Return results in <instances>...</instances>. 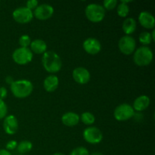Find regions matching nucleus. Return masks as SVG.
I'll return each instance as SVG.
<instances>
[{
    "instance_id": "nucleus-4",
    "label": "nucleus",
    "mask_w": 155,
    "mask_h": 155,
    "mask_svg": "<svg viewBox=\"0 0 155 155\" xmlns=\"http://www.w3.org/2000/svg\"><path fill=\"white\" fill-rule=\"evenodd\" d=\"M105 9L102 5L96 3H91L86 6L85 14L89 21L98 23L102 21L105 17Z\"/></svg>"
},
{
    "instance_id": "nucleus-15",
    "label": "nucleus",
    "mask_w": 155,
    "mask_h": 155,
    "mask_svg": "<svg viewBox=\"0 0 155 155\" xmlns=\"http://www.w3.org/2000/svg\"><path fill=\"white\" fill-rule=\"evenodd\" d=\"M150 98L147 95H142L136 98V100L133 102V105L132 106L133 110L136 111H143L146 110L150 105Z\"/></svg>"
},
{
    "instance_id": "nucleus-22",
    "label": "nucleus",
    "mask_w": 155,
    "mask_h": 155,
    "mask_svg": "<svg viewBox=\"0 0 155 155\" xmlns=\"http://www.w3.org/2000/svg\"><path fill=\"white\" fill-rule=\"evenodd\" d=\"M80 120L86 125H92L95 123V117L90 112H84L80 115Z\"/></svg>"
},
{
    "instance_id": "nucleus-23",
    "label": "nucleus",
    "mask_w": 155,
    "mask_h": 155,
    "mask_svg": "<svg viewBox=\"0 0 155 155\" xmlns=\"http://www.w3.org/2000/svg\"><path fill=\"white\" fill-rule=\"evenodd\" d=\"M139 42L142 44V45H149L151 43V41H152V38H151V33L148 31H144L142 32L139 35Z\"/></svg>"
},
{
    "instance_id": "nucleus-2",
    "label": "nucleus",
    "mask_w": 155,
    "mask_h": 155,
    "mask_svg": "<svg viewBox=\"0 0 155 155\" xmlns=\"http://www.w3.org/2000/svg\"><path fill=\"white\" fill-rule=\"evenodd\" d=\"M10 86L12 94L18 98H27L33 90V83L27 80H15Z\"/></svg>"
},
{
    "instance_id": "nucleus-8",
    "label": "nucleus",
    "mask_w": 155,
    "mask_h": 155,
    "mask_svg": "<svg viewBox=\"0 0 155 155\" xmlns=\"http://www.w3.org/2000/svg\"><path fill=\"white\" fill-rule=\"evenodd\" d=\"M83 136L86 142L93 145L101 142L103 139V134L101 130L95 127H87L85 129Z\"/></svg>"
},
{
    "instance_id": "nucleus-17",
    "label": "nucleus",
    "mask_w": 155,
    "mask_h": 155,
    "mask_svg": "<svg viewBox=\"0 0 155 155\" xmlns=\"http://www.w3.org/2000/svg\"><path fill=\"white\" fill-rule=\"evenodd\" d=\"M61 122L67 127H74L80 122V116L74 112H68L63 114L61 117Z\"/></svg>"
},
{
    "instance_id": "nucleus-21",
    "label": "nucleus",
    "mask_w": 155,
    "mask_h": 155,
    "mask_svg": "<svg viewBox=\"0 0 155 155\" xmlns=\"http://www.w3.org/2000/svg\"><path fill=\"white\" fill-rule=\"evenodd\" d=\"M130 2V1H121L120 3L117 5V15L121 18H126L129 15L130 12V7L127 3Z\"/></svg>"
},
{
    "instance_id": "nucleus-34",
    "label": "nucleus",
    "mask_w": 155,
    "mask_h": 155,
    "mask_svg": "<svg viewBox=\"0 0 155 155\" xmlns=\"http://www.w3.org/2000/svg\"><path fill=\"white\" fill-rule=\"evenodd\" d=\"M53 155H65L64 154H62V153H59V152H57V153H54Z\"/></svg>"
},
{
    "instance_id": "nucleus-13",
    "label": "nucleus",
    "mask_w": 155,
    "mask_h": 155,
    "mask_svg": "<svg viewBox=\"0 0 155 155\" xmlns=\"http://www.w3.org/2000/svg\"><path fill=\"white\" fill-rule=\"evenodd\" d=\"M3 129L8 135H14L18 130V122L14 115H8L3 122Z\"/></svg>"
},
{
    "instance_id": "nucleus-33",
    "label": "nucleus",
    "mask_w": 155,
    "mask_h": 155,
    "mask_svg": "<svg viewBox=\"0 0 155 155\" xmlns=\"http://www.w3.org/2000/svg\"><path fill=\"white\" fill-rule=\"evenodd\" d=\"M91 155H104V154H101V152H98V151H96V152H93Z\"/></svg>"
},
{
    "instance_id": "nucleus-14",
    "label": "nucleus",
    "mask_w": 155,
    "mask_h": 155,
    "mask_svg": "<svg viewBox=\"0 0 155 155\" xmlns=\"http://www.w3.org/2000/svg\"><path fill=\"white\" fill-rule=\"evenodd\" d=\"M139 22L146 29H153L155 26L154 15L148 12H142L139 15Z\"/></svg>"
},
{
    "instance_id": "nucleus-30",
    "label": "nucleus",
    "mask_w": 155,
    "mask_h": 155,
    "mask_svg": "<svg viewBox=\"0 0 155 155\" xmlns=\"http://www.w3.org/2000/svg\"><path fill=\"white\" fill-rule=\"evenodd\" d=\"M8 95V91L5 87H0V100H4Z\"/></svg>"
},
{
    "instance_id": "nucleus-28",
    "label": "nucleus",
    "mask_w": 155,
    "mask_h": 155,
    "mask_svg": "<svg viewBox=\"0 0 155 155\" xmlns=\"http://www.w3.org/2000/svg\"><path fill=\"white\" fill-rule=\"evenodd\" d=\"M38 5H39V2L37 0H29L26 3V7L31 11L36 8Z\"/></svg>"
},
{
    "instance_id": "nucleus-18",
    "label": "nucleus",
    "mask_w": 155,
    "mask_h": 155,
    "mask_svg": "<svg viewBox=\"0 0 155 155\" xmlns=\"http://www.w3.org/2000/svg\"><path fill=\"white\" fill-rule=\"evenodd\" d=\"M30 45L31 51L34 52L35 54H44L46 51L47 45L42 39H37L31 41Z\"/></svg>"
},
{
    "instance_id": "nucleus-35",
    "label": "nucleus",
    "mask_w": 155,
    "mask_h": 155,
    "mask_svg": "<svg viewBox=\"0 0 155 155\" xmlns=\"http://www.w3.org/2000/svg\"><path fill=\"white\" fill-rule=\"evenodd\" d=\"M18 155H24V154H18Z\"/></svg>"
},
{
    "instance_id": "nucleus-7",
    "label": "nucleus",
    "mask_w": 155,
    "mask_h": 155,
    "mask_svg": "<svg viewBox=\"0 0 155 155\" xmlns=\"http://www.w3.org/2000/svg\"><path fill=\"white\" fill-rule=\"evenodd\" d=\"M118 47L119 49L123 54L126 55H130L133 54L136 48V42L134 38L131 36H122L118 42Z\"/></svg>"
},
{
    "instance_id": "nucleus-5",
    "label": "nucleus",
    "mask_w": 155,
    "mask_h": 155,
    "mask_svg": "<svg viewBox=\"0 0 155 155\" xmlns=\"http://www.w3.org/2000/svg\"><path fill=\"white\" fill-rule=\"evenodd\" d=\"M33 57V52L28 48H17L14 51L12 54L13 61L18 64L24 65L30 63Z\"/></svg>"
},
{
    "instance_id": "nucleus-27",
    "label": "nucleus",
    "mask_w": 155,
    "mask_h": 155,
    "mask_svg": "<svg viewBox=\"0 0 155 155\" xmlns=\"http://www.w3.org/2000/svg\"><path fill=\"white\" fill-rule=\"evenodd\" d=\"M8 113V107L3 100H0V120L6 117Z\"/></svg>"
},
{
    "instance_id": "nucleus-20",
    "label": "nucleus",
    "mask_w": 155,
    "mask_h": 155,
    "mask_svg": "<svg viewBox=\"0 0 155 155\" xmlns=\"http://www.w3.org/2000/svg\"><path fill=\"white\" fill-rule=\"evenodd\" d=\"M33 148V144L30 141H22L18 144L17 150L20 154H24L26 153L30 152Z\"/></svg>"
},
{
    "instance_id": "nucleus-32",
    "label": "nucleus",
    "mask_w": 155,
    "mask_h": 155,
    "mask_svg": "<svg viewBox=\"0 0 155 155\" xmlns=\"http://www.w3.org/2000/svg\"><path fill=\"white\" fill-rule=\"evenodd\" d=\"M0 155H12V154L6 149H0Z\"/></svg>"
},
{
    "instance_id": "nucleus-26",
    "label": "nucleus",
    "mask_w": 155,
    "mask_h": 155,
    "mask_svg": "<svg viewBox=\"0 0 155 155\" xmlns=\"http://www.w3.org/2000/svg\"><path fill=\"white\" fill-rule=\"evenodd\" d=\"M117 5V0H105L103 2V7L104 9L107 10H112Z\"/></svg>"
},
{
    "instance_id": "nucleus-1",
    "label": "nucleus",
    "mask_w": 155,
    "mask_h": 155,
    "mask_svg": "<svg viewBox=\"0 0 155 155\" xmlns=\"http://www.w3.org/2000/svg\"><path fill=\"white\" fill-rule=\"evenodd\" d=\"M42 64L44 69L51 74L58 72L62 67L60 56L53 51H46L44 53L42 58Z\"/></svg>"
},
{
    "instance_id": "nucleus-9",
    "label": "nucleus",
    "mask_w": 155,
    "mask_h": 155,
    "mask_svg": "<svg viewBox=\"0 0 155 155\" xmlns=\"http://www.w3.org/2000/svg\"><path fill=\"white\" fill-rule=\"evenodd\" d=\"M14 20L19 24H27L33 18V11L27 7H20L15 9L12 14Z\"/></svg>"
},
{
    "instance_id": "nucleus-19",
    "label": "nucleus",
    "mask_w": 155,
    "mask_h": 155,
    "mask_svg": "<svg viewBox=\"0 0 155 155\" xmlns=\"http://www.w3.org/2000/svg\"><path fill=\"white\" fill-rule=\"evenodd\" d=\"M136 21L133 18H126L123 22L122 28L124 33L130 36V34L134 33L136 30Z\"/></svg>"
},
{
    "instance_id": "nucleus-6",
    "label": "nucleus",
    "mask_w": 155,
    "mask_h": 155,
    "mask_svg": "<svg viewBox=\"0 0 155 155\" xmlns=\"http://www.w3.org/2000/svg\"><path fill=\"white\" fill-rule=\"evenodd\" d=\"M135 114V110L133 107L127 103H124L115 108L114 117L118 121H126L133 117Z\"/></svg>"
},
{
    "instance_id": "nucleus-10",
    "label": "nucleus",
    "mask_w": 155,
    "mask_h": 155,
    "mask_svg": "<svg viewBox=\"0 0 155 155\" xmlns=\"http://www.w3.org/2000/svg\"><path fill=\"white\" fill-rule=\"evenodd\" d=\"M33 16L38 20L45 21L51 18L54 14V8L51 5L41 4L34 9Z\"/></svg>"
},
{
    "instance_id": "nucleus-24",
    "label": "nucleus",
    "mask_w": 155,
    "mask_h": 155,
    "mask_svg": "<svg viewBox=\"0 0 155 155\" xmlns=\"http://www.w3.org/2000/svg\"><path fill=\"white\" fill-rule=\"evenodd\" d=\"M31 43V39L28 35H22L19 39V44L22 48H28Z\"/></svg>"
},
{
    "instance_id": "nucleus-3",
    "label": "nucleus",
    "mask_w": 155,
    "mask_h": 155,
    "mask_svg": "<svg viewBox=\"0 0 155 155\" xmlns=\"http://www.w3.org/2000/svg\"><path fill=\"white\" fill-rule=\"evenodd\" d=\"M153 60V52L150 48L147 46H141L135 51L133 54V61L135 64L139 67L148 66Z\"/></svg>"
},
{
    "instance_id": "nucleus-16",
    "label": "nucleus",
    "mask_w": 155,
    "mask_h": 155,
    "mask_svg": "<svg viewBox=\"0 0 155 155\" xmlns=\"http://www.w3.org/2000/svg\"><path fill=\"white\" fill-rule=\"evenodd\" d=\"M58 77L55 75H53V74L48 76L44 80L43 82L44 89H45V91H47L48 92H54L58 89Z\"/></svg>"
},
{
    "instance_id": "nucleus-11",
    "label": "nucleus",
    "mask_w": 155,
    "mask_h": 155,
    "mask_svg": "<svg viewBox=\"0 0 155 155\" xmlns=\"http://www.w3.org/2000/svg\"><path fill=\"white\" fill-rule=\"evenodd\" d=\"M73 78L79 84H86L90 80V73L86 68L78 67L73 71Z\"/></svg>"
},
{
    "instance_id": "nucleus-31",
    "label": "nucleus",
    "mask_w": 155,
    "mask_h": 155,
    "mask_svg": "<svg viewBox=\"0 0 155 155\" xmlns=\"http://www.w3.org/2000/svg\"><path fill=\"white\" fill-rule=\"evenodd\" d=\"M14 81H15V80H14L13 77H11V76H8V77H6L5 82L8 83V84H9V85L12 84V83H14Z\"/></svg>"
},
{
    "instance_id": "nucleus-29",
    "label": "nucleus",
    "mask_w": 155,
    "mask_h": 155,
    "mask_svg": "<svg viewBox=\"0 0 155 155\" xmlns=\"http://www.w3.org/2000/svg\"><path fill=\"white\" fill-rule=\"evenodd\" d=\"M17 146H18V142L15 140L9 141L5 145V148L7 151H13L15 148H17Z\"/></svg>"
},
{
    "instance_id": "nucleus-12",
    "label": "nucleus",
    "mask_w": 155,
    "mask_h": 155,
    "mask_svg": "<svg viewBox=\"0 0 155 155\" xmlns=\"http://www.w3.org/2000/svg\"><path fill=\"white\" fill-rule=\"evenodd\" d=\"M83 47L85 51L89 54H96L101 51V42L95 38H88L83 42Z\"/></svg>"
},
{
    "instance_id": "nucleus-25",
    "label": "nucleus",
    "mask_w": 155,
    "mask_h": 155,
    "mask_svg": "<svg viewBox=\"0 0 155 155\" xmlns=\"http://www.w3.org/2000/svg\"><path fill=\"white\" fill-rule=\"evenodd\" d=\"M70 155H89V153L87 148L84 147H77L71 151Z\"/></svg>"
}]
</instances>
